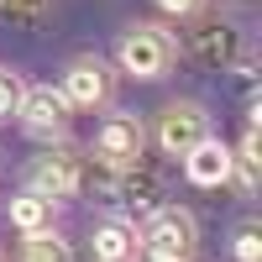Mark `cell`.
I'll list each match as a JSON object with an SVG mask.
<instances>
[{
	"label": "cell",
	"mask_w": 262,
	"mask_h": 262,
	"mask_svg": "<svg viewBox=\"0 0 262 262\" xmlns=\"http://www.w3.org/2000/svg\"><path fill=\"white\" fill-rule=\"evenodd\" d=\"M168 63H173V37L168 32H158V27H131L121 37V69L126 74L158 79V74H168Z\"/></svg>",
	"instance_id": "cell-1"
},
{
	"label": "cell",
	"mask_w": 262,
	"mask_h": 262,
	"mask_svg": "<svg viewBox=\"0 0 262 262\" xmlns=\"http://www.w3.org/2000/svg\"><path fill=\"white\" fill-rule=\"evenodd\" d=\"M69 111L74 105L63 100V90H53V84L21 90V100H16V116L27 121V131H37V137H58V131L69 126Z\"/></svg>",
	"instance_id": "cell-2"
},
{
	"label": "cell",
	"mask_w": 262,
	"mask_h": 262,
	"mask_svg": "<svg viewBox=\"0 0 262 262\" xmlns=\"http://www.w3.org/2000/svg\"><path fill=\"white\" fill-rule=\"evenodd\" d=\"M142 247H147L152 257L184 262V257L194 252V221H189L184 210H158V215H152V226H147V236H142Z\"/></svg>",
	"instance_id": "cell-3"
},
{
	"label": "cell",
	"mask_w": 262,
	"mask_h": 262,
	"mask_svg": "<svg viewBox=\"0 0 262 262\" xmlns=\"http://www.w3.org/2000/svg\"><path fill=\"white\" fill-rule=\"evenodd\" d=\"M231 168H236V158L226 152V142H210V137H200L189 152H184V173H189V184H200V189H215V184H226L231 179Z\"/></svg>",
	"instance_id": "cell-4"
},
{
	"label": "cell",
	"mask_w": 262,
	"mask_h": 262,
	"mask_svg": "<svg viewBox=\"0 0 262 262\" xmlns=\"http://www.w3.org/2000/svg\"><path fill=\"white\" fill-rule=\"evenodd\" d=\"M200 137H205V111H200V105H168V111H163V126H158L163 152L184 158Z\"/></svg>",
	"instance_id": "cell-5"
},
{
	"label": "cell",
	"mask_w": 262,
	"mask_h": 262,
	"mask_svg": "<svg viewBox=\"0 0 262 262\" xmlns=\"http://www.w3.org/2000/svg\"><path fill=\"white\" fill-rule=\"evenodd\" d=\"M95 147L105 163H137L142 158V121L137 116H111L95 131Z\"/></svg>",
	"instance_id": "cell-6"
},
{
	"label": "cell",
	"mask_w": 262,
	"mask_h": 262,
	"mask_svg": "<svg viewBox=\"0 0 262 262\" xmlns=\"http://www.w3.org/2000/svg\"><path fill=\"white\" fill-rule=\"evenodd\" d=\"M32 189L48 194V200H63V194L79 189V163L69 158V152H48L37 168H32Z\"/></svg>",
	"instance_id": "cell-7"
},
{
	"label": "cell",
	"mask_w": 262,
	"mask_h": 262,
	"mask_svg": "<svg viewBox=\"0 0 262 262\" xmlns=\"http://www.w3.org/2000/svg\"><path fill=\"white\" fill-rule=\"evenodd\" d=\"M63 100H69V105H100L105 100V69L90 63V58L74 63V69L63 74Z\"/></svg>",
	"instance_id": "cell-8"
},
{
	"label": "cell",
	"mask_w": 262,
	"mask_h": 262,
	"mask_svg": "<svg viewBox=\"0 0 262 262\" xmlns=\"http://www.w3.org/2000/svg\"><path fill=\"white\" fill-rule=\"evenodd\" d=\"M137 257V231L126 221H105L95 231V262H131Z\"/></svg>",
	"instance_id": "cell-9"
},
{
	"label": "cell",
	"mask_w": 262,
	"mask_h": 262,
	"mask_svg": "<svg viewBox=\"0 0 262 262\" xmlns=\"http://www.w3.org/2000/svg\"><path fill=\"white\" fill-rule=\"evenodd\" d=\"M11 226L16 231H42V226H53V200L48 194H21V200H11Z\"/></svg>",
	"instance_id": "cell-10"
},
{
	"label": "cell",
	"mask_w": 262,
	"mask_h": 262,
	"mask_svg": "<svg viewBox=\"0 0 262 262\" xmlns=\"http://www.w3.org/2000/svg\"><path fill=\"white\" fill-rule=\"evenodd\" d=\"M21 262H69V242L58 231H27V247H21Z\"/></svg>",
	"instance_id": "cell-11"
},
{
	"label": "cell",
	"mask_w": 262,
	"mask_h": 262,
	"mask_svg": "<svg viewBox=\"0 0 262 262\" xmlns=\"http://www.w3.org/2000/svg\"><path fill=\"white\" fill-rule=\"evenodd\" d=\"M236 262H262V236H257V226H242V236H236Z\"/></svg>",
	"instance_id": "cell-12"
},
{
	"label": "cell",
	"mask_w": 262,
	"mask_h": 262,
	"mask_svg": "<svg viewBox=\"0 0 262 262\" xmlns=\"http://www.w3.org/2000/svg\"><path fill=\"white\" fill-rule=\"evenodd\" d=\"M16 100H21V79L0 69V116H11V111H16Z\"/></svg>",
	"instance_id": "cell-13"
},
{
	"label": "cell",
	"mask_w": 262,
	"mask_h": 262,
	"mask_svg": "<svg viewBox=\"0 0 262 262\" xmlns=\"http://www.w3.org/2000/svg\"><path fill=\"white\" fill-rule=\"evenodd\" d=\"M158 6H163V11H173V16H189L200 0H158Z\"/></svg>",
	"instance_id": "cell-14"
},
{
	"label": "cell",
	"mask_w": 262,
	"mask_h": 262,
	"mask_svg": "<svg viewBox=\"0 0 262 262\" xmlns=\"http://www.w3.org/2000/svg\"><path fill=\"white\" fill-rule=\"evenodd\" d=\"M16 6H27V11H32V6H42V0H16Z\"/></svg>",
	"instance_id": "cell-15"
},
{
	"label": "cell",
	"mask_w": 262,
	"mask_h": 262,
	"mask_svg": "<svg viewBox=\"0 0 262 262\" xmlns=\"http://www.w3.org/2000/svg\"><path fill=\"white\" fill-rule=\"evenodd\" d=\"M152 262H168V257H152Z\"/></svg>",
	"instance_id": "cell-16"
}]
</instances>
